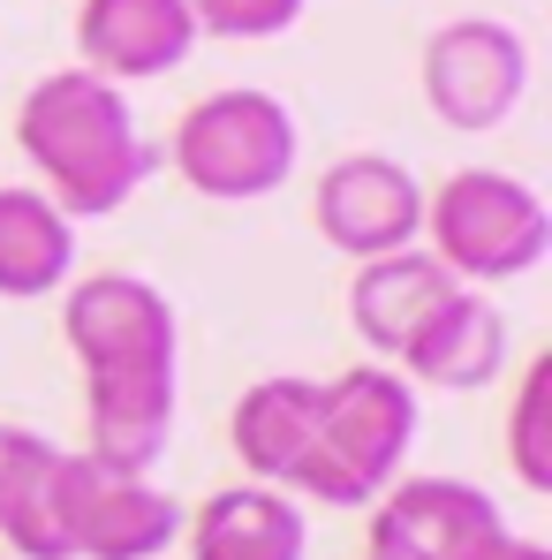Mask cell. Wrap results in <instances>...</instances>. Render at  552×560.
Instances as JSON below:
<instances>
[{
  "label": "cell",
  "instance_id": "1",
  "mask_svg": "<svg viewBox=\"0 0 552 560\" xmlns=\"http://www.w3.org/2000/svg\"><path fill=\"white\" fill-rule=\"evenodd\" d=\"M69 357L84 364V455L98 469L152 477L183 401V318L144 273L69 280Z\"/></svg>",
  "mask_w": 552,
  "mask_h": 560
},
{
  "label": "cell",
  "instance_id": "2",
  "mask_svg": "<svg viewBox=\"0 0 552 560\" xmlns=\"http://www.w3.org/2000/svg\"><path fill=\"white\" fill-rule=\"evenodd\" d=\"M15 144H23L38 189L69 220L121 212L137 189L152 183V144H144L137 114H129V92L92 77V69L38 77L23 92V114H15Z\"/></svg>",
  "mask_w": 552,
  "mask_h": 560
},
{
  "label": "cell",
  "instance_id": "3",
  "mask_svg": "<svg viewBox=\"0 0 552 560\" xmlns=\"http://www.w3.org/2000/svg\"><path fill=\"white\" fill-rule=\"evenodd\" d=\"M416 447V386L394 364H349L341 378H318V432L295 469V500L310 508H371Z\"/></svg>",
  "mask_w": 552,
  "mask_h": 560
},
{
  "label": "cell",
  "instance_id": "4",
  "mask_svg": "<svg viewBox=\"0 0 552 560\" xmlns=\"http://www.w3.org/2000/svg\"><path fill=\"white\" fill-rule=\"evenodd\" d=\"M424 250L461 280V288H500L545 266L552 212L545 197L507 175V167H461L424 197Z\"/></svg>",
  "mask_w": 552,
  "mask_h": 560
},
{
  "label": "cell",
  "instance_id": "5",
  "mask_svg": "<svg viewBox=\"0 0 552 560\" xmlns=\"http://www.w3.org/2000/svg\"><path fill=\"white\" fill-rule=\"evenodd\" d=\"M167 160L197 197L212 205H250V197H273L287 189L295 160H303V129L273 92H250V84H227V92L197 98L175 137H167Z\"/></svg>",
  "mask_w": 552,
  "mask_h": 560
},
{
  "label": "cell",
  "instance_id": "6",
  "mask_svg": "<svg viewBox=\"0 0 552 560\" xmlns=\"http://www.w3.org/2000/svg\"><path fill=\"white\" fill-rule=\"evenodd\" d=\"M416 77H424V106H432L447 129L492 137V129L515 121V106L530 92V46H522V31L500 23V15H455V23H439V31L424 38Z\"/></svg>",
  "mask_w": 552,
  "mask_h": 560
},
{
  "label": "cell",
  "instance_id": "7",
  "mask_svg": "<svg viewBox=\"0 0 552 560\" xmlns=\"http://www.w3.org/2000/svg\"><path fill=\"white\" fill-rule=\"evenodd\" d=\"M310 220H318L326 250H341L349 266H364V258L424 243V183L401 160H386V152H349V160H333L318 175Z\"/></svg>",
  "mask_w": 552,
  "mask_h": 560
},
{
  "label": "cell",
  "instance_id": "8",
  "mask_svg": "<svg viewBox=\"0 0 552 560\" xmlns=\"http://www.w3.org/2000/svg\"><path fill=\"white\" fill-rule=\"evenodd\" d=\"M69 560H167L183 538V500L152 477L98 469L92 455H69Z\"/></svg>",
  "mask_w": 552,
  "mask_h": 560
},
{
  "label": "cell",
  "instance_id": "9",
  "mask_svg": "<svg viewBox=\"0 0 552 560\" xmlns=\"http://www.w3.org/2000/svg\"><path fill=\"white\" fill-rule=\"evenodd\" d=\"M492 530H507V515L469 477H394L371 500V553L378 560H469Z\"/></svg>",
  "mask_w": 552,
  "mask_h": 560
},
{
  "label": "cell",
  "instance_id": "10",
  "mask_svg": "<svg viewBox=\"0 0 552 560\" xmlns=\"http://www.w3.org/2000/svg\"><path fill=\"white\" fill-rule=\"evenodd\" d=\"M394 372L409 386H432V394H484L492 378L507 372V318H500V303L484 288H461L455 280L424 311V326L401 341Z\"/></svg>",
  "mask_w": 552,
  "mask_h": 560
},
{
  "label": "cell",
  "instance_id": "11",
  "mask_svg": "<svg viewBox=\"0 0 552 560\" xmlns=\"http://www.w3.org/2000/svg\"><path fill=\"white\" fill-rule=\"evenodd\" d=\"M77 54H84L77 69H92L106 84H152L197 54V15L189 0H84Z\"/></svg>",
  "mask_w": 552,
  "mask_h": 560
},
{
  "label": "cell",
  "instance_id": "12",
  "mask_svg": "<svg viewBox=\"0 0 552 560\" xmlns=\"http://www.w3.org/2000/svg\"><path fill=\"white\" fill-rule=\"evenodd\" d=\"M69 447L31 424H0V546L8 560H69Z\"/></svg>",
  "mask_w": 552,
  "mask_h": 560
},
{
  "label": "cell",
  "instance_id": "13",
  "mask_svg": "<svg viewBox=\"0 0 552 560\" xmlns=\"http://www.w3.org/2000/svg\"><path fill=\"white\" fill-rule=\"evenodd\" d=\"M183 538L189 560H310V515L295 492L243 477V485H220L197 500Z\"/></svg>",
  "mask_w": 552,
  "mask_h": 560
},
{
  "label": "cell",
  "instance_id": "14",
  "mask_svg": "<svg viewBox=\"0 0 552 560\" xmlns=\"http://www.w3.org/2000/svg\"><path fill=\"white\" fill-rule=\"evenodd\" d=\"M310 432H318V378L303 372H273V378H250L227 409V447L235 463L250 469L258 485H295V469L310 455Z\"/></svg>",
  "mask_w": 552,
  "mask_h": 560
},
{
  "label": "cell",
  "instance_id": "15",
  "mask_svg": "<svg viewBox=\"0 0 552 560\" xmlns=\"http://www.w3.org/2000/svg\"><path fill=\"white\" fill-rule=\"evenodd\" d=\"M447 288H455V273H447L424 243L386 250V258H364V266L349 273V326L364 334V349L378 364H394L401 341L424 326V311H432Z\"/></svg>",
  "mask_w": 552,
  "mask_h": 560
},
{
  "label": "cell",
  "instance_id": "16",
  "mask_svg": "<svg viewBox=\"0 0 552 560\" xmlns=\"http://www.w3.org/2000/svg\"><path fill=\"white\" fill-rule=\"evenodd\" d=\"M77 273V220L38 183H0V295L38 303Z\"/></svg>",
  "mask_w": 552,
  "mask_h": 560
},
{
  "label": "cell",
  "instance_id": "17",
  "mask_svg": "<svg viewBox=\"0 0 552 560\" xmlns=\"http://www.w3.org/2000/svg\"><path fill=\"white\" fill-rule=\"evenodd\" d=\"M507 469L522 492H552V357H530L507 401Z\"/></svg>",
  "mask_w": 552,
  "mask_h": 560
},
{
  "label": "cell",
  "instance_id": "18",
  "mask_svg": "<svg viewBox=\"0 0 552 560\" xmlns=\"http://www.w3.org/2000/svg\"><path fill=\"white\" fill-rule=\"evenodd\" d=\"M303 8H310V0H189L197 38H235V46H258V38L295 31Z\"/></svg>",
  "mask_w": 552,
  "mask_h": 560
},
{
  "label": "cell",
  "instance_id": "19",
  "mask_svg": "<svg viewBox=\"0 0 552 560\" xmlns=\"http://www.w3.org/2000/svg\"><path fill=\"white\" fill-rule=\"evenodd\" d=\"M469 560H552V546H538V538H522V530H492L484 546Z\"/></svg>",
  "mask_w": 552,
  "mask_h": 560
},
{
  "label": "cell",
  "instance_id": "20",
  "mask_svg": "<svg viewBox=\"0 0 552 560\" xmlns=\"http://www.w3.org/2000/svg\"><path fill=\"white\" fill-rule=\"evenodd\" d=\"M364 560H378V553H364Z\"/></svg>",
  "mask_w": 552,
  "mask_h": 560
},
{
  "label": "cell",
  "instance_id": "21",
  "mask_svg": "<svg viewBox=\"0 0 552 560\" xmlns=\"http://www.w3.org/2000/svg\"><path fill=\"white\" fill-rule=\"evenodd\" d=\"M0 560H8V553H0Z\"/></svg>",
  "mask_w": 552,
  "mask_h": 560
}]
</instances>
